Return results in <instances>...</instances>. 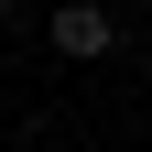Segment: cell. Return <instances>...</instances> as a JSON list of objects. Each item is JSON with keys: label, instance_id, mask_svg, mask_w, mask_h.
<instances>
[{"label": "cell", "instance_id": "cell-2", "mask_svg": "<svg viewBox=\"0 0 152 152\" xmlns=\"http://www.w3.org/2000/svg\"><path fill=\"white\" fill-rule=\"evenodd\" d=\"M11 11H22V0H0V22H11Z\"/></svg>", "mask_w": 152, "mask_h": 152}, {"label": "cell", "instance_id": "cell-1", "mask_svg": "<svg viewBox=\"0 0 152 152\" xmlns=\"http://www.w3.org/2000/svg\"><path fill=\"white\" fill-rule=\"evenodd\" d=\"M54 44H65L76 65H87V54H109L120 33H109V11H98V0H65V11H54Z\"/></svg>", "mask_w": 152, "mask_h": 152}]
</instances>
